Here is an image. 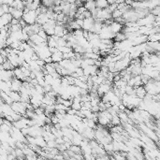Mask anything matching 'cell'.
I'll return each mask as SVG.
<instances>
[{
    "instance_id": "cell-1",
    "label": "cell",
    "mask_w": 160,
    "mask_h": 160,
    "mask_svg": "<svg viewBox=\"0 0 160 160\" xmlns=\"http://www.w3.org/2000/svg\"><path fill=\"white\" fill-rule=\"evenodd\" d=\"M155 22V16L153 13L147 14L143 18L138 20L137 23L139 26H148V27H154V23Z\"/></svg>"
},
{
    "instance_id": "cell-2",
    "label": "cell",
    "mask_w": 160,
    "mask_h": 160,
    "mask_svg": "<svg viewBox=\"0 0 160 160\" xmlns=\"http://www.w3.org/2000/svg\"><path fill=\"white\" fill-rule=\"evenodd\" d=\"M11 108L14 110L15 112H17L21 115H24L26 113V103L23 101H17V102H13L11 104Z\"/></svg>"
},
{
    "instance_id": "cell-3",
    "label": "cell",
    "mask_w": 160,
    "mask_h": 160,
    "mask_svg": "<svg viewBox=\"0 0 160 160\" xmlns=\"http://www.w3.org/2000/svg\"><path fill=\"white\" fill-rule=\"evenodd\" d=\"M37 18H38V13L36 10H28L24 12L23 19L26 22L27 24H34L37 23Z\"/></svg>"
},
{
    "instance_id": "cell-4",
    "label": "cell",
    "mask_w": 160,
    "mask_h": 160,
    "mask_svg": "<svg viewBox=\"0 0 160 160\" xmlns=\"http://www.w3.org/2000/svg\"><path fill=\"white\" fill-rule=\"evenodd\" d=\"M0 68H1V71H0V79H1V81H11L15 77L13 69L12 70H7V69L3 68L2 66H0Z\"/></svg>"
},
{
    "instance_id": "cell-5",
    "label": "cell",
    "mask_w": 160,
    "mask_h": 160,
    "mask_svg": "<svg viewBox=\"0 0 160 160\" xmlns=\"http://www.w3.org/2000/svg\"><path fill=\"white\" fill-rule=\"evenodd\" d=\"M112 83H103L98 85L97 87V93L98 95H99L100 97H103L105 94H107L109 91H110V90L112 89Z\"/></svg>"
},
{
    "instance_id": "cell-6",
    "label": "cell",
    "mask_w": 160,
    "mask_h": 160,
    "mask_svg": "<svg viewBox=\"0 0 160 160\" xmlns=\"http://www.w3.org/2000/svg\"><path fill=\"white\" fill-rule=\"evenodd\" d=\"M12 19H13V16H12L10 12L9 13H5V14L1 15V17H0V26H1V28L10 26Z\"/></svg>"
},
{
    "instance_id": "cell-7",
    "label": "cell",
    "mask_w": 160,
    "mask_h": 160,
    "mask_svg": "<svg viewBox=\"0 0 160 160\" xmlns=\"http://www.w3.org/2000/svg\"><path fill=\"white\" fill-rule=\"evenodd\" d=\"M98 70H99V68H97L96 65H89L87 67H85L83 68L84 74L87 76H94L97 75Z\"/></svg>"
},
{
    "instance_id": "cell-8",
    "label": "cell",
    "mask_w": 160,
    "mask_h": 160,
    "mask_svg": "<svg viewBox=\"0 0 160 160\" xmlns=\"http://www.w3.org/2000/svg\"><path fill=\"white\" fill-rule=\"evenodd\" d=\"M96 20L93 17H89V18H85L83 20V29L86 31H91L92 28L95 24Z\"/></svg>"
},
{
    "instance_id": "cell-9",
    "label": "cell",
    "mask_w": 160,
    "mask_h": 160,
    "mask_svg": "<svg viewBox=\"0 0 160 160\" xmlns=\"http://www.w3.org/2000/svg\"><path fill=\"white\" fill-rule=\"evenodd\" d=\"M23 86V81L17 79V78H13L11 80V91H16V92H20Z\"/></svg>"
},
{
    "instance_id": "cell-10",
    "label": "cell",
    "mask_w": 160,
    "mask_h": 160,
    "mask_svg": "<svg viewBox=\"0 0 160 160\" xmlns=\"http://www.w3.org/2000/svg\"><path fill=\"white\" fill-rule=\"evenodd\" d=\"M110 29H112V31L114 33V34H117V33L123 31V29H124V24L119 23V22L114 21L113 20V22L110 24Z\"/></svg>"
},
{
    "instance_id": "cell-11",
    "label": "cell",
    "mask_w": 160,
    "mask_h": 160,
    "mask_svg": "<svg viewBox=\"0 0 160 160\" xmlns=\"http://www.w3.org/2000/svg\"><path fill=\"white\" fill-rule=\"evenodd\" d=\"M10 13H11V15L13 16V18L21 20L23 17L24 12L22 10H18V9H15V8H13V7H10Z\"/></svg>"
},
{
    "instance_id": "cell-12",
    "label": "cell",
    "mask_w": 160,
    "mask_h": 160,
    "mask_svg": "<svg viewBox=\"0 0 160 160\" xmlns=\"http://www.w3.org/2000/svg\"><path fill=\"white\" fill-rule=\"evenodd\" d=\"M135 88H136V96L139 98H141V99H143V98L145 97V96L147 95V90L145 88V86L141 85Z\"/></svg>"
},
{
    "instance_id": "cell-13",
    "label": "cell",
    "mask_w": 160,
    "mask_h": 160,
    "mask_svg": "<svg viewBox=\"0 0 160 160\" xmlns=\"http://www.w3.org/2000/svg\"><path fill=\"white\" fill-rule=\"evenodd\" d=\"M35 144L38 145L39 147H41V148H45V147L47 146V141L46 139H44V137L42 136H37L35 137Z\"/></svg>"
},
{
    "instance_id": "cell-14",
    "label": "cell",
    "mask_w": 160,
    "mask_h": 160,
    "mask_svg": "<svg viewBox=\"0 0 160 160\" xmlns=\"http://www.w3.org/2000/svg\"><path fill=\"white\" fill-rule=\"evenodd\" d=\"M52 62H54V63H60L61 61L64 59V53L61 52L58 50L57 52H53L52 54Z\"/></svg>"
},
{
    "instance_id": "cell-15",
    "label": "cell",
    "mask_w": 160,
    "mask_h": 160,
    "mask_svg": "<svg viewBox=\"0 0 160 160\" xmlns=\"http://www.w3.org/2000/svg\"><path fill=\"white\" fill-rule=\"evenodd\" d=\"M31 41L36 44V45H39V44H41L45 41H47V40H45L44 39H42L41 37H40L39 34H33L31 37H30V39H29Z\"/></svg>"
},
{
    "instance_id": "cell-16",
    "label": "cell",
    "mask_w": 160,
    "mask_h": 160,
    "mask_svg": "<svg viewBox=\"0 0 160 160\" xmlns=\"http://www.w3.org/2000/svg\"><path fill=\"white\" fill-rule=\"evenodd\" d=\"M50 18L47 15V13H40L38 15V18H37V23L40 24V26H43L44 23H46Z\"/></svg>"
},
{
    "instance_id": "cell-17",
    "label": "cell",
    "mask_w": 160,
    "mask_h": 160,
    "mask_svg": "<svg viewBox=\"0 0 160 160\" xmlns=\"http://www.w3.org/2000/svg\"><path fill=\"white\" fill-rule=\"evenodd\" d=\"M86 10L92 11L97 8V4H96V0H90V1H85L84 5H83Z\"/></svg>"
},
{
    "instance_id": "cell-18",
    "label": "cell",
    "mask_w": 160,
    "mask_h": 160,
    "mask_svg": "<svg viewBox=\"0 0 160 160\" xmlns=\"http://www.w3.org/2000/svg\"><path fill=\"white\" fill-rule=\"evenodd\" d=\"M1 100L3 102H6V103L10 104V105L13 103V100L11 99V97L9 94H7L6 92H3V91H1Z\"/></svg>"
},
{
    "instance_id": "cell-19",
    "label": "cell",
    "mask_w": 160,
    "mask_h": 160,
    "mask_svg": "<svg viewBox=\"0 0 160 160\" xmlns=\"http://www.w3.org/2000/svg\"><path fill=\"white\" fill-rule=\"evenodd\" d=\"M10 96L11 99L13 100V102H17V101H21L22 100V96L20 92H16V91H10V93L9 94Z\"/></svg>"
},
{
    "instance_id": "cell-20",
    "label": "cell",
    "mask_w": 160,
    "mask_h": 160,
    "mask_svg": "<svg viewBox=\"0 0 160 160\" xmlns=\"http://www.w3.org/2000/svg\"><path fill=\"white\" fill-rule=\"evenodd\" d=\"M97 8L98 9H107L110 6V3L108 2V0H96Z\"/></svg>"
},
{
    "instance_id": "cell-21",
    "label": "cell",
    "mask_w": 160,
    "mask_h": 160,
    "mask_svg": "<svg viewBox=\"0 0 160 160\" xmlns=\"http://www.w3.org/2000/svg\"><path fill=\"white\" fill-rule=\"evenodd\" d=\"M11 7L15 8V9L23 10L24 8H26V2H24L23 0H15L14 3H13V5H12Z\"/></svg>"
},
{
    "instance_id": "cell-22",
    "label": "cell",
    "mask_w": 160,
    "mask_h": 160,
    "mask_svg": "<svg viewBox=\"0 0 160 160\" xmlns=\"http://www.w3.org/2000/svg\"><path fill=\"white\" fill-rule=\"evenodd\" d=\"M126 35L124 32H119L117 34H115V37H114V41H123V40L126 39Z\"/></svg>"
},
{
    "instance_id": "cell-23",
    "label": "cell",
    "mask_w": 160,
    "mask_h": 160,
    "mask_svg": "<svg viewBox=\"0 0 160 160\" xmlns=\"http://www.w3.org/2000/svg\"><path fill=\"white\" fill-rule=\"evenodd\" d=\"M73 51H74L75 52L77 53H81V54H83V53L85 52V49L83 47V46H81L80 44H75L74 46H73Z\"/></svg>"
},
{
    "instance_id": "cell-24",
    "label": "cell",
    "mask_w": 160,
    "mask_h": 160,
    "mask_svg": "<svg viewBox=\"0 0 160 160\" xmlns=\"http://www.w3.org/2000/svg\"><path fill=\"white\" fill-rule=\"evenodd\" d=\"M10 8V6H9L8 4H1V7H0V15L9 13Z\"/></svg>"
},
{
    "instance_id": "cell-25",
    "label": "cell",
    "mask_w": 160,
    "mask_h": 160,
    "mask_svg": "<svg viewBox=\"0 0 160 160\" xmlns=\"http://www.w3.org/2000/svg\"><path fill=\"white\" fill-rule=\"evenodd\" d=\"M1 66L3 67L4 69H7V70H12V69L15 68L14 66L10 62V60H6L5 62H4Z\"/></svg>"
},
{
    "instance_id": "cell-26",
    "label": "cell",
    "mask_w": 160,
    "mask_h": 160,
    "mask_svg": "<svg viewBox=\"0 0 160 160\" xmlns=\"http://www.w3.org/2000/svg\"><path fill=\"white\" fill-rule=\"evenodd\" d=\"M112 124L113 126H119V125H122V121L120 117H119L118 114H116V115H112Z\"/></svg>"
},
{
    "instance_id": "cell-27",
    "label": "cell",
    "mask_w": 160,
    "mask_h": 160,
    "mask_svg": "<svg viewBox=\"0 0 160 160\" xmlns=\"http://www.w3.org/2000/svg\"><path fill=\"white\" fill-rule=\"evenodd\" d=\"M123 14H124V12H123L121 10L117 9V10H115L114 11H112V19H113V20H115V19H117V18L122 17Z\"/></svg>"
},
{
    "instance_id": "cell-28",
    "label": "cell",
    "mask_w": 160,
    "mask_h": 160,
    "mask_svg": "<svg viewBox=\"0 0 160 160\" xmlns=\"http://www.w3.org/2000/svg\"><path fill=\"white\" fill-rule=\"evenodd\" d=\"M41 5L46 8H52L54 7V0H41Z\"/></svg>"
},
{
    "instance_id": "cell-29",
    "label": "cell",
    "mask_w": 160,
    "mask_h": 160,
    "mask_svg": "<svg viewBox=\"0 0 160 160\" xmlns=\"http://www.w3.org/2000/svg\"><path fill=\"white\" fill-rule=\"evenodd\" d=\"M68 41L64 38H59V39L57 40V47H62V46H67Z\"/></svg>"
},
{
    "instance_id": "cell-30",
    "label": "cell",
    "mask_w": 160,
    "mask_h": 160,
    "mask_svg": "<svg viewBox=\"0 0 160 160\" xmlns=\"http://www.w3.org/2000/svg\"><path fill=\"white\" fill-rule=\"evenodd\" d=\"M38 34H39L40 37H41L42 39H44L45 40H47V39H48V38H49V35L47 34V32L45 31V30L43 29V28H41V29L39 30V32L38 33Z\"/></svg>"
},
{
    "instance_id": "cell-31",
    "label": "cell",
    "mask_w": 160,
    "mask_h": 160,
    "mask_svg": "<svg viewBox=\"0 0 160 160\" xmlns=\"http://www.w3.org/2000/svg\"><path fill=\"white\" fill-rule=\"evenodd\" d=\"M57 146V142L55 139H51V141H47V147L49 148H55Z\"/></svg>"
},
{
    "instance_id": "cell-32",
    "label": "cell",
    "mask_w": 160,
    "mask_h": 160,
    "mask_svg": "<svg viewBox=\"0 0 160 160\" xmlns=\"http://www.w3.org/2000/svg\"><path fill=\"white\" fill-rule=\"evenodd\" d=\"M72 103H73V99H65L64 102H63V104L66 106V107H68V108H70V107L72 106Z\"/></svg>"
},
{
    "instance_id": "cell-33",
    "label": "cell",
    "mask_w": 160,
    "mask_h": 160,
    "mask_svg": "<svg viewBox=\"0 0 160 160\" xmlns=\"http://www.w3.org/2000/svg\"><path fill=\"white\" fill-rule=\"evenodd\" d=\"M23 1L26 2V3H32L34 0H23Z\"/></svg>"
},
{
    "instance_id": "cell-34",
    "label": "cell",
    "mask_w": 160,
    "mask_h": 160,
    "mask_svg": "<svg viewBox=\"0 0 160 160\" xmlns=\"http://www.w3.org/2000/svg\"><path fill=\"white\" fill-rule=\"evenodd\" d=\"M66 1H67V0H63V2H66Z\"/></svg>"
}]
</instances>
